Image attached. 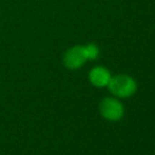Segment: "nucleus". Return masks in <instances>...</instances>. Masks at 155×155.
I'll use <instances>...</instances> for the list:
<instances>
[{
  "label": "nucleus",
  "instance_id": "nucleus-2",
  "mask_svg": "<svg viewBox=\"0 0 155 155\" xmlns=\"http://www.w3.org/2000/svg\"><path fill=\"white\" fill-rule=\"evenodd\" d=\"M88 60L84 45H75L67 50L63 55L62 62L69 70H77Z\"/></svg>",
  "mask_w": 155,
  "mask_h": 155
},
{
  "label": "nucleus",
  "instance_id": "nucleus-4",
  "mask_svg": "<svg viewBox=\"0 0 155 155\" xmlns=\"http://www.w3.org/2000/svg\"><path fill=\"white\" fill-rule=\"evenodd\" d=\"M89 79L93 86L97 88H104L107 87L111 79V74L106 68L104 67H95L91 70L89 74Z\"/></svg>",
  "mask_w": 155,
  "mask_h": 155
},
{
  "label": "nucleus",
  "instance_id": "nucleus-5",
  "mask_svg": "<svg viewBox=\"0 0 155 155\" xmlns=\"http://www.w3.org/2000/svg\"><path fill=\"white\" fill-rule=\"evenodd\" d=\"M84 49H86L88 60L96 59V58L98 57V55H99V50H98L97 45H94V43H89V45H84Z\"/></svg>",
  "mask_w": 155,
  "mask_h": 155
},
{
  "label": "nucleus",
  "instance_id": "nucleus-1",
  "mask_svg": "<svg viewBox=\"0 0 155 155\" xmlns=\"http://www.w3.org/2000/svg\"><path fill=\"white\" fill-rule=\"evenodd\" d=\"M110 91L117 97L127 98L132 96L136 91V82L128 75H116L111 77L108 84Z\"/></svg>",
  "mask_w": 155,
  "mask_h": 155
},
{
  "label": "nucleus",
  "instance_id": "nucleus-3",
  "mask_svg": "<svg viewBox=\"0 0 155 155\" xmlns=\"http://www.w3.org/2000/svg\"><path fill=\"white\" fill-rule=\"evenodd\" d=\"M100 113L108 120H118L124 116V107L115 98L107 97L100 102Z\"/></svg>",
  "mask_w": 155,
  "mask_h": 155
}]
</instances>
